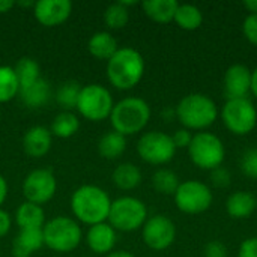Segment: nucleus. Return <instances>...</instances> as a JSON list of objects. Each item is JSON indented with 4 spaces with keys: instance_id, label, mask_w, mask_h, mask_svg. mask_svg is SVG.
Listing matches in <instances>:
<instances>
[{
    "instance_id": "nucleus-5",
    "label": "nucleus",
    "mask_w": 257,
    "mask_h": 257,
    "mask_svg": "<svg viewBox=\"0 0 257 257\" xmlns=\"http://www.w3.org/2000/svg\"><path fill=\"white\" fill-rule=\"evenodd\" d=\"M44 245L56 253H71L74 251L81 239L83 232L80 224L65 215L54 217L48 220L42 227Z\"/></svg>"
},
{
    "instance_id": "nucleus-8",
    "label": "nucleus",
    "mask_w": 257,
    "mask_h": 257,
    "mask_svg": "<svg viewBox=\"0 0 257 257\" xmlns=\"http://www.w3.org/2000/svg\"><path fill=\"white\" fill-rule=\"evenodd\" d=\"M173 197H175L176 208L188 215H197L206 212L214 202V194L211 191V187L197 179L181 182Z\"/></svg>"
},
{
    "instance_id": "nucleus-26",
    "label": "nucleus",
    "mask_w": 257,
    "mask_h": 257,
    "mask_svg": "<svg viewBox=\"0 0 257 257\" xmlns=\"http://www.w3.org/2000/svg\"><path fill=\"white\" fill-rule=\"evenodd\" d=\"M173 21L182 30L193 32V30H197L203 24V14H202L200 8H197L196 5L179 3Z\"/></svg>"
},
{
    "instance_id": "nucleus-10",
    "label": "nucleus",
    "mask_w": 257,
    "mask_h": 257,
    "mask_svg": "<svg viewBox=\"0 0 257 257\" xmlns=\"http://www.w3.org/2000/svg\"><path fill=\"white\" fill-rule=\"evenodd\" d=\"M220 116L224 126L235 136H247L257 126V108L248 98L227 99Z\"/></svg>"
},
{
    "instance_id": "nucleus-39",
    "label": "nucleus",
    "mask_w": 257,
    "mask_h": 257,
    "mask_svg": "<svg viewBox=\"0 0 257 257\" xmlns=\"http://www.w3.org/2000/svg\"><path fill=\"white\" fill-rule=\"evenodd\" d=\"M11 227H12V217L9 215V212L0 208V238L6 236Z\"/></svg>"
},
{
    "instance_id": "nucleus-34",
    "label": "nucleus",
    "mask_w": 257,
    "mask_h": 257,
    "mask_svg": "<svg viewBox=\"0 0 257 257\" xmlns=\"http://www.w3.org/2000/svg\"><path fill=\"white\" fill-rule=\"evenodd\" d=\"M242 33L245 39L257 47V14H248L242 23Z\"/></svg>"
},
{
    "instance_id": "nucleus-2",
    "label": "nucleus",
    "mask_w": 257,
    "mask_h": 257,
    "mask_svg": "<svg viewBox=\"0 0 257 257\" xmlns=\"http://www.w3.org/2000/svg\"><path fill=\"white\" fill-rule=\"evenodd\" d=\"M175 114L181 125L188 131H206L218 119L215 101L205 93H188L176 105Z\"/></svg>"
},
{
    "instance_id": "nucleus-37",
    "label": "nucleus",
    "mask_w": 257,
    "mask_h": 257,
    "mask_svg": "<svg viewBox=\"0 0 257 257\" xmlns=\"http://www.w3.org/2000/svg\"><path fill=\"white\" fill-rule=\"evenodd\" d=\"M238 257H257V236L247 238L241 242Z\"/></svg>"
},
{
    "instance_id": "nucleus-36",
    "label": "nucleus",
    "mask_w": 257,
    "mask_h": 257,
    "mask_svg": "<svg viewBox=\"0 0 257 257\" xmlns=\"http://www.w3.org/2000/svg\"><path fill=\"white\" fill-rule=\"evenodd\" d=\"M193 133L185 130V128H179L175 131V134L172 136V140L176 146V149H188V146L193 142Z\"/></svg>"
},
{
    "instance_id": "nucleus-1",
    "label": "nucleus",
    "mask_w": 257,
    "mask_h": 257,
    "mask_svg": "<svg viewBox=\"0 0 257 257\" xmlns=\"http://www.w3.org/2000/svg\"><path fill=\"white\" fill-rule=\"evenodd\" d=\"M110 208V196L96 185H81L71 196V211L74 217L89 227L105 223Z\"/></svg>"
},
{
    "instance_id": "nucleus-22",
    "label": "nucleus",
    "mask_w": 257,
    "mask_h": 257,
    "mask_svg": "<svg viewBox=\"0 0 257 257\" xmlns=\"http://www.w3.org/2000/svg\"><path fill=\"white\" fill-rule=\"evenodd\" d=\"M179 3L176 0H146L142 3L143 12L148 18L160 24H169L175 20Z\"/></svg>"
},
{
    "instance_id": "nucleus-24",
    "label": "nucleus",
    "mask_w": 257,
    "mask_h": 257,
    "mask_svg": "<svg viewBox=\"0 0 257 257\" xmlns=\"http://www.w3.org/2000/svg\"><path fill=\"white\" fill-rule=\"evenodd\" d=\"M113 184L123 191H131L134 188H137L142 184V170L133 164V163H122L119 164L111 175Z\"/></svg>"
},
{
    "instance_id": "nucleus-16",
    "label": "nucleus",
    "mask_w": 257,
    "mask_h": 257,
    "mask_svg": "<svg viewBox=\"0 0 257 257\" xmlns=\"http://www.w3.org/2000/svg\"><path fill=\"white\" fill-rule=\"evenodd\" d=\"M116 230L105 221L95 226H90L86 233L87 247L95 254H108L116 245Z\"/></svg>"
},
{
    "instance_id": "nucleus-7",
    "label": "nucleus",
    "mask_w": 257,
    "mask_h": 257,
    "mask_svg": "<svg viewBox=\"0 0 257 257\" xmlns=\"http://www.w3.org/2000/svg\"><path fill=\"white\" fill-rule=\"evenodd\" d=\"M188 155L196 167L212 172L214 169L223 166L226 158V148L217 134L200 131L193 136V142L188 146Z\"/></svg>"
},
{
    "instance_id": "nucleus-23",
    "label": "nucleus",
    "mask_w": 257,
    "mask_h": 257,
    "mask_svg": "<svg viewBox=\"0 0 257 257\" xmlns=\"http://www.w3.org/2000/svg\"><path fill=\"white\" fill-rule=\"evenodd\" d=\"M18 96H20L21 102L24 105H27L29 108H39L44 104H47V101L50 99L51 89H50V84L41 77L35 83H32L26 87H21L18 92Z\"/></svg>"
},
{
    "instance_id": "nucleus-31",
    "label": "nucleus",
    "mask_w": 257,
    "mask_h": 257,
    "mask_svg": "<svg viewBox=\"0 0 257 257\" xmlns=\"http://www.w3.org/2000/svg\"><path fill=\"white\" fill-rule=\"evenodd\" d=\"M81 92V86L77 81H65L56 92V102L65 108V111H71L77 107V101Z\"/></svg>"
},
{
    "instance_id": "nucleus-29",
    "label": "nucleus",
    "mask_w": 257,
    "mask_h": 257,
    "mask_svg": "<svg viewBox=\"0 0 257 257\" xmlns=\"http://www.w3.org/2000/svg\"><path fill=\"white\" fill-rule=\"evenodd\" d=\"M14 71H15V75L18 78L20 89L26 87V86H29V84H32V83H35L36 80L41 78L39 65L32 57H21L17 62V65L14 66Z\"/></svg>"
},
{
    "instance_id": "nucleus-12",
    "label": "nucleus",
    "mask_w": 257,
    "mask_h": 257,
    "mask_svg": "<svg viewBox=\"0 0 257 257\" xmlns=\"http://www.w3.org/2000/svg\"><path fill=\"white\" fill-rule=\"evenodd\" d=\"M57 191V181L50 169H36L30 172L23 182V196L26 202L35 205L48 203Z\"/></svg>"
},
{
    "instance_id": "nucleus-40",
    "label": "nucleus",
    "mask_w": 257,
    "mask_h": 257,
    "mask_svg": "<svg viewBox=\"0 0 257 257\" xmlns=\"http://www.w3.org/2000/svg\"><path fill=\"white\" fill-rule=\"evenodd\" d=\"M6 197H8V182H6V179L0 175V208H2V205L5 203Z\"/></svg>"
},
{
    "instance_id": "nucleus-11",
    "label": "nucleus",
    "mask_w": 257,
    "mask_h": 257,
    "mask_svg": "<svg viewBox=\"0 0 257 257\" xmlns=\"http://www.w3.org/2000/svg\"><path fill=\"white\" fill-rule=\"evenodd\" d=\"M176 146L172 136L161 131L145 133L137 142L139 157L152 166H163L170 163L176 155Z\"/></svg>"
},
{
    "instance_id": "nucleus-18",
    "label": "nucleus",
    "mask_w": 257,
    "mask_h": 257,
    "mask_svg": "<svg viewBox=\"0 0 257 257\" xmlns=\"http://www.w3.org/2000/svg\"><path fill=\"white\" fill-rule=\"evenodd\" d=\"M257 211L256 196L250 191H235L226 200V212L233 220L250 218Z\"/></svg>"
},
{
    "instance_id": "nucleus-4",
    "label": "nucleus",
    "mask_w": 257,
    "mask_h": 257,
    "mask_svg": "<svg viewBox=\"0 0 257 257\" xmlns=\"http://www.w3.org/2000/svg\"><path fill=\"white\" fill-rule=\"evenodd\" d=\"M113 131L122 136L142 133L151 120L149 104L139 96H128L114 104L110 114Z\"/></svg>"
},
{
    "instance_id": "nucleus-41",
    "label": "nucleus",
    "mask_w": 257,
    "mask_h": 257,
    "mask_svg": "<svg viewBox=\"0 0 257 257\" xmlns=\"http://www.w3.org/2000/svg\"><path fill=\"white\" fill-rule=\"evenodd\" d=\"M15 6V2L12 0H0V14H6Z\"/></svg>"
},
{
    "instance_id": "nucleus-19",
    "label": "nucleus",
    "mask_w": 257,
    "mask_h": 257,
    "mask_svg": "<svg viewBox=\"0 0 257 257\" xmlns=\"http://www.w3.org/2000/svg\"><path fill=\"white\" fill-rule=\"evenodd\" d=\"M44 247L42 229H24L20 230L12 242V256L30 257Z\"/></svg>"
},
{
    "instance_id": "nucleus-6",
    "label": "nucleus",
    "mask_w": 257,
    "mask_h": 257,
    "mask_svg": "<svg viewBox=\"0 0 257 257\" xmlns=\"http://www.w3.org/2000/svg\"><path fill=\"white\" fill-rule=\"evenodd\" d=\"M148 220L146 205L133 196H123L111 202L107 223L116 232H136L145 226Z\"/></svg>"
},
{
    "instance_id": "nucleus-44",
    "label": "nucleus",
    "mask_w": 257,
    "mask_h": 257,
    "mask_svg": "<svg viewBox=\"0 0 257 257\" xmlns=\"http://www.w3.org/2000/svg\"><path fill=\"white\" fill-rule=\"evenodd\" d=\"M105 257H136V256H134V254H131L130 251H125V250H116V251L108 253Z\"/></svg>"
},
{
    "instance_id": "nucleus-38",
    "label": "nucleus",
    "mask_w": 257,
    "mask_h": 257,
    "mask_svg": "<svg viewBox=\"0 0 257 257\" xmlns=\"http://www.w3.org/2000/svg\"><path fill=\"white\" fill-rule=\"evenodd\" d=\"M205 257H227V247L220 241H209L205 247Z\"/></svg>"
},
{
    "instance_id": "nucleus-14",
    "label": "nucleus",
    "mask_w": 257,
    "mask_h": 257,
    "mask_svg": "<svg viewBox=\"0 0 257 257\" xmlns=\"http://www.w3.org/2000/svg\"><path fill=\"white\" fill-rule=\"evenodd\" d=\"M72 14L69 0H39L35 3L33 15L44 27H57L63 24Z\"/></svg>"
},
{
    "instance_id": "nucleus-32",
    "label": "nucleus",
    "mask_w": 257,
    "mask_h": 257,
    "mask_svg": "<svg viewBox=\"0 0 257 257\" xmlns=\"http://www.w3.org/2000/svg\"><path fill=\"white\" fill-rule=\"evenodd\" d=\"M128 21H130V9L123 6L120 2L111 3L104 11V24L108 29L113 30L123 29L128 24Z\"/></svg>"
},
{
    "instance_id": "nucleus-21",
    "label": "nucleus",
    "mask_w": 257,
    "mask_h": 257,
    "mask_svg": "<svg viewBox=\"0 0 257 257\" xmlns=\"http://www.w3.org/2000/svg\"><path fill=\"white\" fill-rule=\"evenodd\" d=\"M15 223L20 227V230L42 229L44 224L47 223L42 206L30 202H23L15 211Z\"/></svg>"
},
{
    "instance_id": "nucleus-27",
    "label": "nucleus",
    "mask_w": 257,
    "mask_h": 257,
    "mask_svg": "<svg viewBox=\"0 0 257 257\" xmlns=\"http://www.w3.org/2000/svg\"><path fill=\"white\" fill-rule=\"evenodd\" d=\"M80 128V120L72 111H60L51 122L50 133L59 139L72 137Z\"/></svg>"
},
{
    "instance_id": "nucleus-33",
    "label": "nucleus",
    "mask_w": 257,
    "mask_h": 257,
    "mask_svg": "<svg viewBox=\"0 0 257 257\" xmlns=\"http://www.w3.org/2000/svg\"><path fill=\"white\" fill-rule=\"evenodd\" d=\"M241 172L250 178L257 179V148L247 149L241 157Z\"/></svg>"
},
{
    "instance_id": "nucleus-43",
    "label": "nucleus",
    "mask_w": 257,
    "mask_h": 257,
    "mask_svg": "<svg viewBox=\"0 0 257 257\" xmlns=\"http://www.w3.org/2000/svg\"><path fill=\"white\" fill-rule=\"evenodd\" d=\"M257 98V66L251 71V92Z\"/></svg>"
},
{
    "instance_id": "nucleus-25",
    "label": "nucleus",
    "mask_w": 257,
    "mask_h": 257,
    "mask_svg": "<svg viewBox=\"0 0 257 257\" xmlns=\"http://www.w3.org/2000/svg\"><path fill=\"white\" fill-rule=\"evenodd\" d=\"M125 149L126 137L116 131L105 133L98 142V152L105 160H117L120 155H123Z\"/></svg>"
},
{
    "instance_id": "nucleus-28",
    "label": "nucleus",
    "mask_w": 257,
    "mask_h": 257,
    "mask_svg": "<svg viewBox=\"0 0 257 257\" xmlns=\"http://www.w3.org/2000/svg\"><path fill=\"white\" fill-rule=\"evenodd\" d=\"M20 92V83L12 66H0V104L12 101Z\"/></svg>"
},
{
    "instance_id": "nucleus-35",
    "label": "nucleus",
    "mask_w": 257,
    "mask_h": 257,
    "mask_svg": "<svg viewBox=\"0 0 257 257\" xmlns=\"http://www.w3.org/2000/svg\"><path fill=\"white\" fill-rule=\"evenodd\" d=\"M230 181H232L230 172L223 166H220L211 172V182L217 188H227L230 185Z\"/></svg>"
},
{
    "instance_id": "nucleus-9",
    "label": "nucleus",
    "mask_w": 257,
    "mask_h": 257,
    "mask_svg": "<svg viewBox=\"0 0 257 257\" xmlns=\"http://www.w3.org/2000/svg\"><path fill=\"white\" fill-rule=\"evenodd\" d=\"M113 107V96L107 87L101 84H87L81 87L75 108L84 119L101 122L110 117Z\"/></svg>"
},
{
    "instance_id": "nucleus-20",
    "label": "nucleus",
    "mask_w": 257,
    "mask_h": 257,
    "mask_svg": "<svg viewBox=\"0 0 257 257\" xmlns=\"http://www.w3.org/2000/svg\"><path fill=\"white\" fill-rule=\"evenodd\" d=\"M87 50L93 57L108 62L119 50V45H117L116 38L110 32L102 30V32H96L90 36V39L87 42Z\"/></svg>"
},
{
    "instance_id": "nucleus-17",
    "label": "nucleus",
    "mask_w": 257,
    "mask_h": 257,
    "mask_svg": "<svg viewBox=\"0 0 257 257\" xmlns=\"http://www.w3.org/2000/svg\"><path fill=\"white\" fill-rule=\"evenodd\" d=\"M53 136L48 128L36 125L26 131L23 137V149L32 158H41L51 149Z\"/></svg>"
},
{
    "instance_id": "nucleus-30",
    "label": "nucleus",
    "mask_w": 257,
    "mask_h": 257,
    "mask_svg": "<svg viewBox=\"0 0 257 257\" xmlns=\"http://www.w3.org/2000/svg\"><path fill=\"white\" fill-rule=\"evenodd\" d=\"M179 178L169 169H160L152 176V187L157 193L164 196H173L179 187Z\"/></svg>"
},
{
    "instance_id": "nucleus-42",
    "label": "nucleus",
    "mask_w": 257,
    "mask_h": 257,
    "mask_svg": "<svg viewBox=\"0 0 257 257\" xmlns=\"http://www.w3.org/2000/svg\"><path fill=\"white\" fill-rule=\"evenodd\" d=\"M242 5L250 14H257V0H245Z\"/></svg>"
},
{
    "instance_id": "nucleus-13",
    "label": "nucleus",
    "mask_w": 257,
    "mask_h": 257,
    "mask_svg": "<svg viewBox=\"0 0 257 257\" xmlns=\"http://www.w3.org/2000/svg\"><path fill=\"white\" fill-rule=\"evenodd\" d=\"M142 238L146 247L154 251L167 250L176 239V226L169 217L161 214L148 217L142 227Z\"/></svg>"
},
{
    "instance_id": "nucleus-3",
    "label": "nucleus",
    "mask_w": 257,
    "mask_h": 257,
    "mask_svg": "<svg viewBox=\"0 0 257 257\" xmlns=\"http://www.w3.org/2000/svg\"><path fill=\"white\" fill-rule=\"evenodd\" d=\"M145 75V59L131 47H122L107 62V78L119 90L136 87Z\"/></svg>"
},
{
    "instance_id": "nucleus-15",
    "label": "nucleus",
    "mask_w": 257,
    "mask_h": 257,
    "mask_svg": "<svg viewBox=\"0 0 257 257\" xmlns=\"http://www.w3.org/2000/svg\"><path fill=\"white\" fill-rule=\"evenodd\" d=\"M223 87L227 99L247 98L251 92V69L247 65H230L223 77Z\"/></svg>"
}]
</instances>
